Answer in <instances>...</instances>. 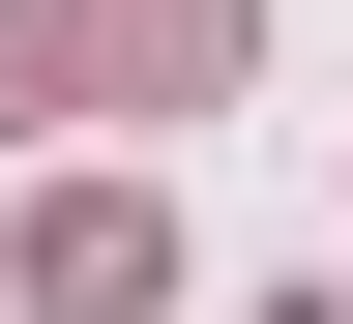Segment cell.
Wrapping results in <instances>:
<instances>
[{"mask_svg": "<svg viewBox=\"0 0 353 324\" xmlns=\"http://www.w3.org/2000/svg\"><path fill=\"white\" fill-rule=\"evenodd\" d=\"M0 295H30V324H148L176 295V207H148V177H59V207L0 236Z\"/></svg>", "mask_w": 353, "mask_h": 324, "instance_id": "1", "label": "cell"}, {"mask_svg": "<svg viewBox=\"0 0 353 324\" xmlns=\"http://www.w3.org/2000/svg\"><path fill=\"white\" fill-rule=\"evenodd\" d=\"M88 88H118V59H88V0H0V148H30V118H88Z\"/></svg>", "mask_w": 353, "mask_h": 324, "instance_id": "2", "label": "cell"}]
</instances>
